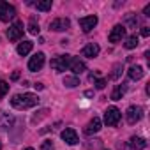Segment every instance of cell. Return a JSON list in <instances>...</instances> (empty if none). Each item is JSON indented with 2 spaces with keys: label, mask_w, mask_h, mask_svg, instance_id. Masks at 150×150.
I'll return each instance as SVG.
<instances>
[{
  "label": "cell",
  "mask_w": 150,
  "mask_h": 150,
  "mask_svg": "<svg viewBox=\"0 0 150 150\" xmlns=\"http://www.w3.org/2000/svg\"><path fill=\"white\" fill-rule=\"evenodd\" d=\"M39 97L35 94H16L13 99H11V106L16 108V110H28V108H34L39 104Z\"/></svg>",
  "instance_id": "cell-1"
},
{
  "label": "cell",
  "mask_w": 150,
  "mask_h": 150,
  "mask_svg": "<svg viewBox=\"0 0 150 150\" xmlns=\"http://www.w3.org/2000/svg\"><path fill=\"white\" fill-rule=\"evenodd\" d=\"M120 118H122V113H120V110L115 108V106L108 108L106 113H104V124H106L108 127H115V125L120 122Z\"/></svg>",
  "instance_id": "cell-2"
},
{
  "label": "cell",
  "mask_w": 150,
  "mask_h": 150,
  "mask_svg": "<svg viewBox=\"0 0 150 150\" xmlns=\"http://www.w3.org/2000/svg\"><path fill=\"white\" fill-rule=\"evenodd\" d=\"M14 16H16V9L4 0H0V21H9Z\"/></svg>",
  "instance_id": "cell-3"
},
{
  "label": "cell",
  "mask_w": 150,
  "mask_h": 150,
  "mask_svg": "<svg viewBox=\"0 0 150 150\" xmlns=\"http://www.w3.org/2000/svg\"><path fill=\"white\" fill-rule=\"evenodd\" d=\"M69 62H71V55H60V57L53 58L50 65H51V69H55V71L62 72V71L69 69Z\"/></svg>",
  "instance_id": "cell-4"
},
{
  "label": "cell",
  "mask_w": 150,
  "mask_h": 150,
  "mask_svg": "<svg viewBox=\"0 0 150 150\" xmlns=\"http://www.w3.org/2000/svg\"><path fill=\"white\" fill-rule=\"evenodd\" d=\"M141 117H143V110H141V106H129V108H127L125 118H127V122H129L131 125L138 124V122L141 120Z\"/></svg>",
  "instance_id": "cell-5"
},
{
  "label": "cell",
  "mask_w": 150,
  "mask_h": 150,
  "mask_svg": "<svg viewBox=\"0 0 150 150\" xmlns=\"http://www.w3.org/2000/svg\"><path fill=\"white\" fill-rule=\"evenodd\" d=\"M23 34H25V28H23V23H21V21H16L13 27L7 28V37H9V41H20V39L23 37Z\"/></svg>",
  "instance_id": "cell-6"
},
{
  "label": "cell",
  "mask_w": 150,
  "mask_h": 150,
  "mask_svg": "<svg viewBox=\"0 0 150 150\" xmlns=\"http://www.w3.org/2000/svg\"><path fill=\"white\" fill-rule=\"evenodd\" d=\"M124 35H125V27L124 25H115L111 28L110 35H108V41L110 42H120L124 39Z\"/></svg>",
  "instance_id": "cell-7"
},
{
  "label": "cell",
  "mask_w": 150,
  "mask_h": 150,
  "mask_svg": "<svg viewBox=\"0 0 150 150\" xmlns=\"http://www.w3.org/2000/svg\"><path fill=\"white\" fill-rule=\"evenodd\" d=\"M42 65H44V53H35L28 62V71L37 72V71H41Z\"/></svg>",
  "instance_id": "cell-8"
},
{
  "label": "cell",
  "mask_w": 150,
  "mask_h": 150,
  "mask_svg": "<svg viewBox=\"0 0 150 150\" xmlns=\"http://www.w3.org/2000/svg\"><path fill=\"white\" fill-rule=\"evenodd\" d=\"M69 27H71V21H69L67 18H57V20H53V21L50 23V28L55 30V32H64V30H67Z\"/></svg>",
  "instance_id": "cell-9"
},
{
  "label": "cell",
  "mask_w": 150,
  "mask_h": 150,
  "mask_svg": "<svg viewBox=\"0 0 150 150\" xmlns=\"http://www.w3.org/2000/svg\"><path fill=\"white\" fill-rule=\"evenodd\" d=\"M97 16L94 14V16H85V18H80V27H81V30L83 32H90L96 25H97Z\"/></svg>",
  "instance_id": "cell-10"
},
{
  "label": "cell",
  "mask_w": 150,
  "mask_h": 150,
  "mask_svg": "<svg viewBox=\"0 0 150 150\" xmlns=\"http://www.w3.org/2000/svg\"><path fill=\"white\" fill-rule=\"evenodd\" d=\"M69 69H71L74 74H81V72L87 69V65H85V62H83V60H80L78 57H71V62H69Z\"/></svg>",
  "instance_id": "cell-11"
},
{
  "label": "cell",
  "mask_w": 150,
  "mask_h": 150,
  "mask_svg": "<svg viewBox=\"0 0 150 150\" xmlns=\"http://www.w3.org/2000/svg\"><path fill=\"white\" fill-rule=\"evenodd\" d=\"M60 136H62V139H64L65 143H69V145H76V143H78V134H76V131H74L72 127L64 129Z\"/></svg>",
  "instance_id": "cell-12"
},
{
  "label": "cell",
  "mask_w": 150,
  "mask_h": 150,
  "mask_svg": "<svg viewBox=\"0 0 150 150\" xmlns=\"http://www.w3.org/2000/svg\"><path fill=\"white\" fill-rule=\"evenodd\" d=\"M99 51H101V48H99L96 42H90V44H87V46L81 50V57L94 58V57H97V55H99Z\"/></svg>",
  "instance_id": "cell-13"
},
{
  "label": "cell",
  "mask_w": 150,
  "mask_h": 150,
  "mask_svg": "<svg viewBox=\"0 0 150 150\" xmlns=\"http://www.w3.org/2000/svg\"><path fill=\"white\" fill-rule=\"evenodd\" d=\"M99 131H101V118L94 117V118L87 124V127H85V134H87V136H92V134H96V132H99Z\"/></svg>",
  "instance_id": "cell-14"
},
{
  "label": "cell",
  "mask_w": 150,
  "mask_h": 150,
  "mask_svg": "<svg viewBox=\"0 0 150 150\" xmlns=\"http://www.w3.org/2000/svg\"><path fill=\"white\" fill-rule=\"evenodd\" d=\"M143 74H145V71H143L141 65H132V67L129 69V78L134 80V81L141 80V78H143Z\"/></svg>",
  "instance_id": "cell-15"
},
{
  "label": "cell",
  "mask_w": 150,
  "mask_h": 150,
  "mask_svg": "<svg viewBox=\"0 0 150 150\" xmlns=\"http://www.w3.org/2000/svg\"><path fill=\"white\" fill-rule=\"evenodd\" d=\"M32 48H34V44H32L30 41H23V42H20V44H18L16 51H18V55L25 57V55H28V53L32 51Z\"/></svg>",
  "instance_id": "cell-16"
},
{
  "label": "cell",
  "mask_w": 150,
  "mask_h": 150,
  "mask_svg": "<svg viewBox=\"0 0 150 150\" xmlns=\"http://www.w3.org/2000/svg\"><path fill=\"white\" fill-rule=\"evenodd\" d=\"M129 145H131L134 150H143V148H146V141H145L141 136H132L131 141H129Z\"/></svg>",
  "instance_id": "cell-17"
},
{
  "label": "cell",
  "mask_w": 150,
  "mask_h": 150,
  "mask_svg": "<svg viewBox=\"0 0 150 150\" xmlns=\"http://www.w3.org/2000/svg\"><path fill=\"white\" fill-rule=\"evenodd\" d=\"M14 124V118L4 111H0V129H6V127H11Z\"/></svg>",
  "instance_id": "cell-18"
},
{
  "label": "cell",
  "mask_w": 150,
  "mask_h": 150,
  "mask_svg": "<svg viewBox=\"0 0 150 150\" xmlns=\"http://www.w3.org/2000/svg\"><path fill=\"white\" fill-rule=\"evenodd\" d=\"M125 92H127V87H125L124 83H122V85H117V87H115V90L111 92V99H113V101H120V99L124 97V94H125Z\"/></svg>",
  "instance_id": "cell-19"
},
{
  "label": "cell",
  "mask_w": 150,
  "mask_h": 150,
  "mask_svg": "<svg viewBox=\"0 0 150 150\" xmlns=\"http://www.w3.org/2000/svg\"><path fill=\"white\" fill-rule=\"evenodd\" d=\"M64 85H65L67 88H74V87L80 85V80H78L76 76H65V78H64Z\"/></svg>",
  "instance_id": "cell-20"
},
{
  "label": "cell",
  "mask_w": 150,
  "mask_h": 150,
  "mask_svg": "<svg viewBox=\"0 0 150 150\" xmlns=\"http://www.w3.org/2000/svg\"><path fill=\"white\" fill-rule=\"evenodd\" d=\"M124 23H125L127 27H131V28H136V25H138V18H136V14H134V13H129V14L125 16V20H124Z\"/></svg>",
  "instance_id": "cell-21"
},
{
  "label": "cell",
  "mask_w": 150,
  "mask_h": 150,
  "mask_svg": "<svg viewBox=\"0 0 150 150\" xmlns=\"http://www.w3.org/2000/svg\"><path fill=\"white\" fill-rule=\"evenodd\" d=\"M138 44H139V39H138V35L134 34V35L127 37V41H125V44H124V46H125L127 50H134V48H136Z\"/></svg>",
  "instance_id": "cell-22"
},
{
  "label": "cell",
  "mask_w": 150,
  "mask_h": 150,
  "mask_svg": "<svg viewBox=\"0 0 150 150\" xmlns=\"http://www.w3.org/2000/svg\"><path fill=\"white\" fill-rule=\"evenodd\" d=\"M39 23L35 21V18H30V21H28V32L32 34V35H37L39 34Z\"/></svg>",
  "instance_id": "cell-23"
},
{
  "label": "cell",
  "mask_w": 150,
  "mask_h": 150,
  "mask_svg": "<svg viewBox=\"0 0 150 150\" xmlns=\"http://www.w3.org/2000/svg\"><path fill=\"white\" fill-rule=\"evenodd\" d=\"M39 11H50L51 9V0H42V2H35L34 4Z\"/></svg>",
  "instance_id": "cell-24"
},
{
  "label": "cell",
  "mask_w": 150,
  "mask_h": 150,
  "mask_svg": "<svg viewBox=\"0 0 150 150\" xmlns=\"http://www.w3.org/2000/svg\"><path fill=\"white\" fill-rule=\"evenodd\" d=\"M122 69H124V65H122V64H115V67H113V72H111V78H113V80H118V78H120Z\"/></svg>",
  "instance_id": "cell-25"
},
{
  "label": "cell",
  "mask_w": 150,
  "mask_h": 150,
  "mask_svg": "<svg viewBox=\"0 0 150 150\" xmlns=\"http://www.w3.org/2000/svg\"><path fill=\"white\" fill-rule=\"evenodd\" d=\"M9 92V83L7 81H0V99Z\"/></svg>",
  "instance_id": "cell-26"
},
{
  "label": "cell",
  "mask_w": 150,
  "mask_h": 150,
  "mask_svg": "<svg viewBox=\"0 0 150 150\" xmlns=\"http://www.w3.org/2000/svg\"><path fill=\"white\" fill-rule=\"evenodd\" d=\"M39 113H41V115H34V117H32V122H34V124H35V122H39L42 117H46V115H48V110H41Z\"/></svg>",
  "instance_id": "cell-27"
},
{
  "label": "cell",
  "mask_w": 150,
  "mask_h": 150,
  "mask_svg": "<svg viewBox=\"0 0 150 150\" xmlns=\"http://www.w3.org/2000/svg\"><path fill=\"white\" fill-rule=\"evenodd\" d=\"M41 150H53V141H44Z\"/></svg>",
  "instance_id": "cell-28"
},
{
  "label": "cell",
  "mask_w": 150,
  "mask_h": 150,
  "mask_svg": "<svg viewBox=\"0 0 150 150\" xmlns=\"http://www.w3.org/2000/svg\"><path fill=\"white\" fill-rule=\"evenodd\" d=\"M104 87H106V80H97V81H96V88L103 90Z\"/></svg>",
  "instance_id": "cell-29"
},
{
  "label": "cell",
  "mask_w": 150,
  "mask_h": 150,
  "mask_svg": "<svg viewBox=\"0 0 150 150\" xmlns=\"http://www.w3.org/2000/svg\"><path fill=\"white\" fill-rule=\"evenodd\" d=\"M141 35H143V37H148V35H150V28H148V27H143V28H141Z\"/></svg>",
  "instance_id": "cell-30"
},
{
  "label": "cell",
  "mask_w": 150,
  "mask_h": 150,
  "mask_svg": "<svg viewBox=\"0 0 150 150\" xmlns=\"http://www.w3.org/2000/svg\"><path fill=\"white\" fill-rule=\"evenodd\" d=\"M143 13H145V16H150V4L145 6V11H143Z\"/></svg>",
  "instance_id": "cell-31"
},
{
  "label": "cell",
  "mask_w": 150,
  "mask_h": 150,
  "mask_svg": "<svg viewBox=\"0 0 150 150\" xmlns=\"http://www.w3.org/2000/svg\"><path fill=\"white\" fill-rule=\"evenodd\" d=\"M11 78H13V80H18V78H20V72H18V71H14V72L11 74Z\"/></svg>",
  "instance_id": "cell-32"
},
{
  "label": "cell",
  "mask_w": 150,
  "mask_h": 150,
  "mask_svg": "<svg viewBox=\"0 0 150 150\" xmlns=\"http://www.w3.org/2000/svg\"><path fill=\"white\" fill-rule=\"evenodd\" d=\"M34 87H35V90H42V88H44V85H42V83H35Z\"/></svg>",
  "instance_id": "cell-33"
},
{
  "label": "cell",
  "mask_w": 150,
  "mask_h": 150,
  "mask_svg": "<svg viewBox=\"0 0 150 150\" xmlns=\"http://www.w3.org/2000/svg\"><path fill=\"white\" fill-rule=\"evenodd\" d=\"M85 96H87V97H92V96H94V92H92V90H87V92H85Z\"/></svg>",
  "instance_id": "cell-34"
},
{
  "label": "cell",
  "mask_w": 150,
  "mask_h": 150,
  "mask_svg": "<svg viewBox=\"0 0 150 150\" xmlns=\"http://www.w3.org/2000/svg\"><path fill=\"white\" fill-rule=\"evenodd\" d=\"M25 150H34V148H25Z\"/></svg>",
  "instance_id": "cell-35"
},
{
  "label": "cell",
  "mask_w": 150,
  "mask_h": 150,
  "mask_svg": "<svg viewBox=\"0 0 150 150\" xmlns=\"http://www.w3.org/2000/svg\"><path fill=\"white\" fill-rule=\"evenodd\" d=\"M0 148H2V145H0Z\"/></svg>",
  "instance_id": "cell-36"
}]
</instances>
